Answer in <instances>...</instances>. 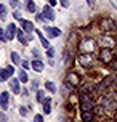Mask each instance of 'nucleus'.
<instances>
[{"label": "nucleus", "mask_w": 117, "mask_h": 122, "mask_svg": "<svg viewBox=\"0 0 117 122\" xmlns=\"http://www.w3.org/2000/svg\"><path fill=\"white\" fill-rule=\"evenodd\" d=\"M80 48L82 53H93V50L96 47V42H95V39H90V37H85V39H82L77 45Z\"/></svg>", "instance_id": "f257e3e1"}, {"label": "nucleus", "mask_w": 117, "mask_h": 122, "mask_svg": "<svg viewBox=\"0 0 117 122\" xmlns=\"http://www.w3.org/2000/svg\"><path fill=\"white\" fill-rule=\"evenodd\" d=\"M77 61L82 67H92L93 63H95V56H93V53H82L77 58Z\"/></svg>", "instance_id": "f03ea898"}, {"label": "nucleus", "mask_w": 117, "mask_h": 122, "mask_svg": "<svg viewBox=\"0 0 117 122\" xmlns=\"http://www.w3.org/2000/svg\"><path fill=\"white\" fill-rule=\"evenodd\" d=\"M101 104H103V108H107V109H116L117 108V97L116 95L104 97L101 100Z\"/></svg>", "instance_id": "7ed1b4c3"}, {"label": "nucleus", "mask_w": 117, "mask_h": 122, "mask_svg": "<svg viewBox=\"0 0 117 122\" xmlns=\"http://www.w3.org/2000/svg\"><path fill=\"white\" fill-rule=\"evenodd\" d=\"M98 58H99V61H103V63H112V58H114L112 48H101Z\"/></svg>", "instance_id": "20e7f679"}, {"label": "nucleus", "mask_w": 117, "mask_h": 122, "mask_svg": "<svg viewBox=\"0 0 117 122\" xmlns=\"http://www.w3.org/2000/svg\"><path fill=\"white\" fill-rule=\"evenodd\" d=\"M99 43L103 45V48H114V47H116V40H114L111 36H101Z\"/></svg>", "instance_id": "39448f33"}, {"label": "nucleus", "mask_w": 117, "mask_h": 122, "mask_svg": "<svg viewBox=\"0 0 117 122\" xmlns=\"http://www.w3.org/2000/svg\"><path fill=\"white\" fill-rule=\"evenodd\" d=\"M99 26H101L103 30H117V24L112 19H103V21L99 23Z\"/></svg>", "instance_id": "423d86ee"}, {"label": "nucleus", "mask_w": 117, "mask_h": 122, "mask_svg": "<svg viewBox=\"0 0 117 122\" xmlns=\"http://www.w3.org/2000/svg\"><path fill=\"white\" fill-rule=\"evenodd\" d=\"M8 103H10V95H8V92H2V95H0V108L3 111L8 109Z\"/></svg>", "instance_id": "0eeeda50"}, {"label": "nucleus", "mask_w": 117, "mask_h": 122, "mask_svg": "<svg viewBox=\"0 0 117 122\" xmlns=\"http://www.w3.org/2000/svg\"><path fill=\"white\" fill-rule=\"evenodd\" d=\"M42 16L45 19H48V21H53V19H55V13H53V10H51L50 5H47V6L42 8Z\"/></svg>", "instance_id": "6e6552de"}, {"label": "nucleus", "mask_w": 117, "mask_h": 122, "mask_svg": "<svg viewBox=\"0 0 117 122\" xmlns=\"http://www.w3.org/2000/svg\"><path fill=\"white\" fill-rule=\"evenodd\" d=\"M43 30H45V34L50 37V39H55V37H59L61 36V30L59 29H56V27H43Z\"/></svg>", "instance_id": "1a4fd4ad"}, {"label": "nucleus", "mask_w": 117, "mask_h": 122, "mask_svg": "<svg viewBox=\"0 0 117 122\" xmlns=\"http://www.w3.org/2000/svg\"><path fill=\"white\" fill-rule=\"evenodd\" d=\"M5 36H6V40H13L15 36H16V26H15V24H8V26H6Z\"/></svg>", "instance_id": "9d476101"}, {"label": "nucleus", "mask_w": 117, "mask_h": 122, "mask_svg": "<svg viewBox=\"0 0 117 122\" xmlns=\"http://www.w3.org/2000/svg\"><path fill=\"white\" fill-rule=\"evenodd\" d=\"M19 23H21V26H23V29L26 30V34L31 36V32L34 30V24H32L31 21H27V19H19Z\"/></svg>", "instance_id": "9b49d317"}, {"label": "nucleus", "mask_w": 117, "mask_h": 122, "mask_svg": "<svg viewBox=\"0 0 117 122\" xmlns=\"http://www.w3.org/2000/svg\"><path fill=\"white\" fill-rule=\"evenodd\" d=\"M68 80H69V84L72 87H77V85H80V79H79V76L75 72H69L68 74Z\"/></svg>", "instance_id": "f8f14e48"}, {"label": "nucleus", "mask_w": 117, "mask_h": 122, "mask_svg": "<svg viewBox=\"0 0 117 122\" xmlns=\"http://www.w3.org/2000/svg\"><path fill=\"white\" fill-rule=\"evenodd\" d=\"M95 108L93 100H87V101H80V109L82 111H92Z\"/></svg>", "instance_id": "ddd939ff"}, {"label": "nucleus", "mask_w": 117, "mask_h": 122, "mask_svg": "<svg viewBox=\"0 0 117 122\" xmlns=\"http://www.w3.org/2000/svg\"><path fill=\"white\" fill-rule=\"evenodd\" d=\"M10 88H11L13 93H16V95H18L19 92H21V87H19V80H18V79H11V80H10Z\"/></svg>", "instance_id": "4468645a"}, {"label": "nucleus", "mask_w": 117, "mask_h": 122, "mask_svg": "<svg viewBox=\"0 0 117 122\" xmlns=\"http://www.w3.org/2000/svg\"><path fill=\"white\" fill-rule=\"evenodd\" d=\"M31 66H32V69H34V71H37V72H42V71H43V63L39 60V58H35V60L32 61Z\"/></svg>", "instance_id": "2eb2a0df"}, {"label": "nucleus", "mask_w": 117, "mask_h": 122, "mask_svg": "<svg viewBox=\"0 0 117 122\" xmlns=\"http://www.w3.org/2000/svg\"><path fill=\"white\" fill-rule=\"evenodd\" d=\"M109 85H111V79H109V77H106V79H103V82H101V84H98L96 92H99V93H101V92H104Z\"/></svg>", "instance_id": "dca6fc26"}, {"label": "nucleus", "mask_w": 117, "mask_h": 122, "mask_svg": "<svg viewBox=\"0 0 117 122\" xmlns=\"http://www.w3.org/2000/svg\"><path fill=\"white\" fill-rule=\"evenodd\" d=\"M77 45H79V43H77V34H72V36H71V40L68 42V50L72 51V50H75Z\"/></svg>", "instance_id": "f3484780"}, {"label": "nucleus", "mask_w": 117, "mask_h": 122, "mask_svg": "<svg viewBox=\"0 0 117 122\" xmlns=\"http://www.w3.org/2000/svg\"><path fill=\"white\" fill-rule=\"evenodd\" d=\"M15 37H18V40L23 43V45H27V42H29V39L26 37V34H24V32H23L21 29L16 30V36H15Z\"/></svg>", "instance_id": "a211bd4d"}, {"label": "nucleus", "mask_w": 117, "mask_h": 122, "mask_svg": "<svg viewBox=\"0 0 117 122\" xmlns=\"http://www.w3.org/2000/svg\"><path fill=\"white\" fill-rule=\"evenodd\" d=\"M42 104H43V114H50L51 112V98H45Z\"/></svg>", "instance_id": "6ab92c4d"}, {"label": "nucleus", "mask_w": 117, "mask_h": 122, "mask_svg": "<svg viewBox=\"0 0 117 122\" xmlns=\"http://www.w3.org/2000/svg\"><path fill=\"white\" fill-rule=\"evenodd\" d=\"M37 36L40 37V42H42V45H43V48H47L48 50L50 48V43H48V40H47V37L42 34V30H37Z\"/></svg>", "instance_id": "aec40b11"}, {"label": "nucleus", "mask_w": 117, "mask_h": 122, "mask_svg": "<svg viewBox=\"0 0 117 122\" xmlns=\"http://www.w3.org/2000/svg\"><path fill=\"white\" fill-rule=\"evenodd\" d=\"M92 119H93L92 111H82V121L83 122H92Z\"/></svg>", "instance_id": "412c9836"}, {"label": "nucleus", "mask_w": 117, "mask_h": 122, "mask_svg": "<svg viewBox=\"0 0 117 122\" xmlns=\"http://www.w3.org/2000/svg\"><path fill=\"white\" fill-rule=\"evenodd\" d=\"M8 79H10V74H8V71H6V69H3V67H0V82L8 80Z\"/></svg>", "instance_id": "4be33fe9"}, {"label": "nucleus", "mask_w": 117, "mask_h": 122, "mask_svg": "<svg viewBox=\"0 0 117 122\" xmlns=\"http://www.w3.org/2000/svg\"><path fill=\"white\" fill-rule=\"evenodd\" d=\"M26 8L29 13H35V3L32 0H26Z\"/></svg>", "instance_id": "5701e85b"}, {"label": "nucleus", "mask_w": 117, "mask_h": 122, "mask_svg": "<svg viewBox=\"0 0 117 122\" xmlns=\"http://www.w3.org/2000/svg\"><path fill=\"white\" fill-rule=\"evenodd\" d=\"M11 61H13V64H19V63H21V58H19V55L16 51L11 53Z\"/></svg>", "instance_id": "b1692460"}, {"label": "nucleus", "mask_w": 117, "mask_h": 122, "mask_svg": "<svg viewBox=\"0 0 117 122\" xmlns=\"http://www.w3.org/2000/svg\"><path fill=\"white\" fill-rule=\"evenodd\" d=\"M45 87H47V90L51 92V93H55V92H56V85L53 84V82H45Z\"/></svg>", "instance_id": "393cba45"}, {"label": "nucleus", "mask_w": 117, "mask_h": 122, "mask_svg": "<svg viewBox=\"0 0 117 122\" xmlns=\"http://www.w3.org/2000/svg\"><path fill=\"white\" fill-rule=\"evenodd\" d=\"M19 82H27V79H29V77H27V74H26V71H19Z\"/></svg>", "instance_id": "a878e982"}, {"label": "nucleus", "mask_w": 117, "mask_h": 122, "mask_svg": "<svg viewBox=\"0 0 117 122\" xmlns=\"http://www.w3.org/2000/svg\"><path fill=\"white\" fill-rule=\"evenodd\" d=\"M43 100H45L43 92H42V90H37V101H39V103H43Z\"/></svg>", "instance_id": "bb28decb"}, {"label": "nucleus", "mask_w": 117, "mask_h": 122, "mask_svg": "<svg viewBox=\"0 0 117 122\" xmlns=\"http://www.w3.org/2000/svg\"><path fill=\"white\" fill-rule=\"evenodd\" d=\"M27 111H29V108H26V106H21V108H19V114H21L23 117H26V116H27Z\"/></svg>", "instance_id": "cd10ccee"}, {"label": "nucleus", "mask_w": 117, "mask_h": 122, "mask_svg": "<svg viewBox=\"0 0 117 122\" xmlns=\"http://www.w3.org/2000/svg\"><path fill=\"white\" fill-rule=\"evenodd\" d=\"M0 15H2V18H5V16H6V8H5V5H0Z\"/></svg>", "instance_id": "c85d7f7f"}, {"label": "nucleus", "mask_w": 117, "mask_h": 122, "mask_svg": "<svg viewBox=\"0 0 117 122\" xmlns=\"http://www.w3.org/2000/svg\"><path fill=\"white\" fill-rule=\"evenodd\" d=\"M34 122H43V117L40 116V114H37V116L34 117Z\"/></svg>", "instance_id": "c756f323"}, {"label": "nucleus", "mask_w": 117, "mask_h": 122, "mask_svg": "<svg viewBox=\"0 0 117 122\" xmlns=\"http://www.w3.org/2000/svg\"><path fill=\"white\" fill-rule=\"evenodd\" d=\"M47 55H48V56H50V58H51V56L55 55V50H53V48H51V47H50V48H48V50H47Z\"/></svg>", "instance_id": "7c9ffc66"}, {"label": "nucleus", "mask_w": 117, "mask_h": 122, "mask_svg": "<svg viewBox=\"0 0 117 122\" xmlns=\"http://www.w3.org/2000/svg\"><path fill=\"white\" fill-rule=\"evenodd\" d=\"M2 40H3V42H5V40H6V37L3 36V29H2V27H0V42H2Z\"/></svg>", "instance_id": "2f4dec72"}, {"label": "nucleus", "mask_w": 117, "mask_h": 122, "mask_svg": "<svg viewBox=\"0 0 117 122\" xmlns=\"http://www.w3.org/2000/svg\"><path fill=\"white\" fill-rule=\"evenodd\" d=\"M21 63H23V67L24 69H29L31 67V63H27V61H21Z\"/></svg>", "instance_id": "473e14b6"}, {"label": "nucleus", "mask_w": 117, "mask_h": 122, "mask_svg": "<svg viewBox=\"0 0 117 122\" xmlns=\"http://www.w3.org/2000/svg\"><path fill=\"white\" fill-rule=\"evenodd\" d=\"M5 69H6V71H8V74H10V76H11V74L15 72V69H13V66H6Z\"/></svg>", "instance_id": "72a5a7b5"}, {"label": "nucleus", "mask_w": 117, "mask_h": 122, "mask_svg": "<svg viewBox=\"0 0 117 122\" xmlns=\"http://www.w3.org/2000/svg\"><path fill=\"white\" fill-rule=\"evenodd\" d=\"M61 5L64 6V8H68L69 6V0H61Z\"/></svg>", "instance_id": "f704fd0d"}, {"label": "nucleus", "mask_w": 117, "mask_h": 122, "mask_svg": "<svg viewBox=\"0 0 117 122\" xmlns=\"http://www.w3.org/2000/svg\"><path fill=\"white\" fill-rule=\"evenodd\" d=\"M10 5L16 8V6H18V0H10Z\"/></svg>", "instance_id": "c9c22d12"}, {"label": "nucleus", "mask_w": 117, "mask_h": 122, "mask_svg": "<svg viewBox=\"0 0 117 122\" xmlns=\"http://www.w3.org/2000/svg\"><path fill=\"white\" fill-rule=\"evenodd\" d=\"M13 15H15V18H16V19H21V13H19L18 10H16V11L13 13Z\"/></svg>", "instance_id": "e433bc0d"}, {"label": "nucleus", "mask_w": 117, "mask_h": 122, "mask_svg": "<svg viewBox=\"0 0 117 122\" xmlns=\"http://www.w3.org/2000/svg\"><path fill=\"white\" fill-rule=\"evenodd\" d=\"M37 84H39L37 80H32V87H31L32 90H35V88H37Z\"/></svg>", "instance_id": "4c0bfd02"}, {"label": "nucleus", "mask_w": 117, "mask_h": 122, "mask_svg": "<svg viewBox=\"0 0 117 122\" xmlns=\"http://www.w3.org/2000/svg\"><path fill=\"white\" fill-rule=\"evenodd\" d=\"M0 122H6V116L5 114H0Z\"/></svg>", "instance_id": "58836bf2"}, {"label": "nucleus", "mask_w": 117, "mask_h": 122, "mask_svg": "<svg viewBox=\"0 0 117 122\" xmlns=\"http://www.w3.org/2000/svg\"><path fill=\"white\" fill-rule=\"evenodd\" d=\"M32 55H34L35 58H37V56H39V50H35V48H34V50H32Z\"/></svg>", "instance_id": "ea45409f"}, {"label": "nucleus", "mask_w": 117, "mask_h": 122, "mask_svg": "<svg viewBox=\"0 0 117 122\" xmlns=\"http://www.w3.org/2000/svg\"><path fill=\"white\" fill-rule=\"evenodd\" d=\"M48 3H50V6H55L56 5V0H48Z\"/></svg>", "instance_id": "a19ab883"}, {"label": "nucleus", "mask_w": 117, "mask_h": 122, "mask_svg": "<svg viewBox=\"0 0 117 122\" xmlns=\"http://www.w3.org/2000/svg\"><path fill=\"white\" fill-rule=\"evenodd\" d=\"M87 2H88V5H90V6H95V0H87Z\"/></svg>", "instance_id": "79ce46f5"}, {"label": "nucleus", "mask_w": 117, "mask_h": 122, "mask_svg": "<svg viewBox=\"0 0 117 122\" xmlns=\"http://www.w3.org/2000/svg\"><path fill=\"white\" fill-rule=\"evenodd\" d=\"M116 47H117V42H116Z\"/></svg>", "instance_id": "37998d69"}]
</instances>
